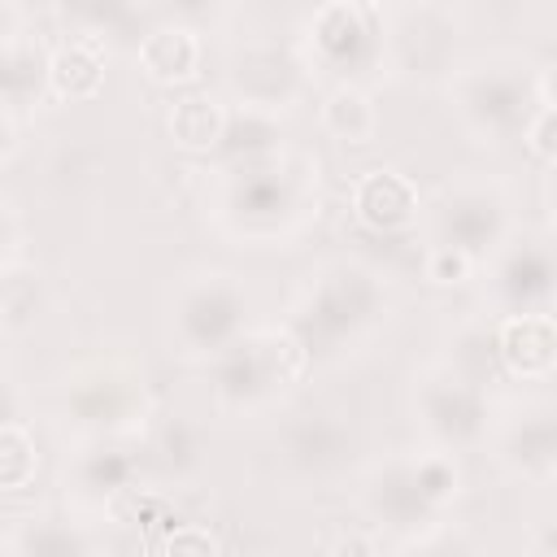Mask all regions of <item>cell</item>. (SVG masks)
<instances>
[{"label":"cell","mask_w":557,"mask_h":557,"mask_svg":"<svg viewBox=\"0 0 557 557\" xmlns=\"http://www.w3.org/2000/svg\"><path fill=\"white\" fill-rule=\"evenodd\" d=\"M322 161L300 144H274L209 170L200 209L235 248H296L322 213Z\"/></svg>","instance_id":"cell-1"},{"label":"cell","mask_w":557,"mask_h":557,"mask_svg":"<svg viewBox=\"0 0 557 557\" xmlns=\"http://www.w3.org/2000/svg\"><path fill=\"white\" fill-rule=\"evenodd\" d=\"M392 309L396 292L374 261L357 252H331L305 270L283 322L305 339L318 366H335L366 352L392 322Z\"/></svg>","instance_id":"cell-2"},{"label":"cell","mask_w":557,"mask_h":557,"mask_svg":"<svg viewBox=\"0 0 557 557\" xmlns=\"http://www.w3.org/2000/svg\"><path fill=\"white\" fill-rule=\"evenodd\" d=\"M461 487H466V470L457 453L440 444H422V448H400V453L366 461L357 470L352 496H357L366 527H374L379 535L387 531L400 544L444 522L453 505L461 500Z\"/></svg>","instance_id":"cell-3"},{"label":"cell","mask_w":557,"mask_h":557,"mask_svg":"<svg viewBox=\"0 0 557 557\" xmlns=\"http://www.w3.org/2000/svg\"><path fill=\"white\" fill-rule=\"evenodd\" d=\"M57 418L78 440H148L157 405L144 366L126 352H91L61 370Z\"/></svg>","instance_id":"cell-4"},{"label":"cell","mask_w":557,"mask_h":557,"mask_svg":"<svg viewBox=\"0 0 557 557\" xmlns=\"http://www.w3.org/2000/svg\"><path fill=\"white\" fill-rule=\"evenodd\" d=\"M313 352L287 322L252 326L218 361H209L213 409L226 418H261L278 409L313 374Z\"/></svg>","instance_id":"cell-5"},{"label":"cell","mask_w":557,"mask_h":557,"mask_svg":"<svg viewBox=\"0 0 557 557\" xmlns=\"http://www.w3.org/2000/svg\"><path fill=\"white\" fill-rule=\"evenodd\" d=\"M535 74H540V65L513 48L461 57L453 78L444 83V96H448L457 126L474 144H487V148L522 139V126L540 109Z\"/></svg>","instance_id":"cell-6"},{"label":"cell","mask_w":557,"mask_h":557,"mask_svg":"<svg viewBox=\"0 0 557 557\" xmlns=\"http://www.w3.org/2000/svg\"><path fill=\"white\" fill-rule=\"evenodd\" d=\"M244 331H252V292L235 270L196 265L165 292V344L187 366L218 361Z\"/></svg>","instance_id":"cell-7"},{"label":"cell","mask_w":557,"mask_h":557,"mask_svg":"<svg viewBox=\"0 0 557 557\" xmlns=\"http://www.w3.org/2000/svg\"><path fill=\"white\" fill-rule=\"evenodd\" d=\"M383 0H322L300 26V57L313 78L361 83L383 74Z\"/></svg>","instance_id":"cell-8"},{"label":"cell","mask_w":557,"mask_h":557,"mask_svg":"<svg viewBox=\"0 0 557 557\" xmlns=\"http://www.w3.org/2000/svg\"><path fill=\"white\" fill-rule=\"evenodd\" d=\"M409 413H413V426L422 431L426 444H440L453 453L483 448L492 440V426H496V405H492L487 387L479 379L461 374L457 366H448L444 357L413 370Z\"/></svg>","instance_id":"cell-9"},{"label":"cell","mask_w":557,"mask_h":557,"mask_svg":"<svg viewBox=\"0 0 557 557\" xmlns=\"http://www.w3.org/2000/svg\"><path fill=\"white\" fill-rule=\"evenodd\" d=\"M461 65V17L444 0H409L387 17L383 74L400 87H444Z\"/></svg>","instance_id":"cell-10"},{"label":"cell","mask_w":557,"mask_h":557,"mask_svg":"<svg viewBox=\"0 0 557 557\" xmlns=\"http://www.w3.org/2000/svg\"><path fill=\"white\" fill-rule=\"evenodd\" d=\"M426 226L431 244H453L487 261L518 231L513 191L496 174H461L435 191V200L426 205Z\"/></svg>","instance_id":"cell-11"},{"label":"cell","mask_w":557,"mask_h":557,"mask_svg":"<svg viewBox=\"0 0 557 557\" xmlns=\"http://www.w3.org/2000/svg\"><path fill=\"white\" fill-rule=\"evenodd\" d=\"M278 474L296 487H326L339 483L357 461V426L348 413L326 405L292 409L274 435Z\"/></svg>","instance_id":"cell-12"},{"label":"cell","mask_w":557,"mask_h":557,"mask_svg":"<svg viewBox=\"0 0 557 557\" xmlns=\"http://www.w3.org/2000/svg\"><path fill=\"white\" fill-rule=\"evenodd\" d=\"M483 305L500 313H531L557 305V231H513L483 261Z\"/></svg>","instance_id":"cell-13"},{"label":"cell","mask_w":557,"mask_h":557,"mask_svg":"<svg viewBox=\"0 0 557 557\" xmlns=\"http://www.w3.org/2000/svg\"><path fill=\"white\" fill-rule=\"evenodd\" d=\"M313 83L300 48H287L278 39H248L226 57L222 87L235 109H257V113H287L300 104L305 87Z\"/></svg>","instance_id":"cell-14"},{"label":"cell","mask_w":557,"mask_h":557,"mask_svg":"<svg viewBox=\"0 0 557 557\" xmlns=\"http://www.w3.org/2000/svg\"><path fill=\"white\" fill-rule=\"evenodd\" d=\"M139 440H78L65 457L61 487L78 509H113L126 492L139 487L144 457L135 453Z\"/></svg>","instance_id":"cell-15"},{"label":"cell","mask_w":557,"mask_h":557,"mask_svg":"<svg viewBox=\"0 0 557 557\" xmlns=\"http://www.w3.org/2000/svg\"><path fill=\"white\" fill-rule=\"evenodd\" d=\"M492 457L513 479L557 483V409L553 405H513L492 426Z\"/></svg>","instance_id":"cell-16"},{"label":"cell","mask_w":557,"mask_h":557,"mask_svg":"<svg viewBox=\"0 0 557 557\" xmlns=\"http://www.w3.org/2000/svg\"><path fill=\"white\" fill-rule=\"evenodd\" d=\"M52 48L39 30L17 26V4H4V35H0V109L4 113H35L52 100Z\"/></svg>","instance_id":"cell-17"},{"label":"cell","mask_w":557,"mask_h":557,"mask_svg":"<svg viewBox=\"0 0 557 557\" xmlns=\"http://www.w3.org/2000/svg\"><path fill=\"white\" fill-rule=\"evenodd\" d=\"M348 213L361 231L396 235V231H409L422 218V191L405 170L370 165L348 183Z\"/></svg>","instance_id":"cell-18"},{"label":"cell","mask_w":557,"mask_h":557,"mask_svg":"<svg viewBox=\"0 0 557 557\" xmlns=\"http://www.w3.org/2000/svg\"><path fill=\"white\" fill-rule=\"evenodd\" d=\"M496 352H500L505 379H518V383L557 379V318H553V309L500 313L496 318Z\"/></svg>","instance_id":"cell-19"},{"label":"cell","mask_w":557,"mask_h":557,"mask_svg":"<svg viewBox=\"0 0 557 557\" xmlns=\"http://www.w3.org/2000/svg\"><path fill=\"white\" fill-rule=\"evenodd\" d=\"M135 61H139V74L148 83H157V87H187L205 70V35H200V26L170 17V22H161V26L139 35Z\"/></svg>","instance_id":"cell-20"},{"label":"cell","mask_w":557,"mask_h":557,"mask_svg":"<svg viewBox=\"0 0 557 557\" xmlns=\"http://www.w3.org/2000/svg\"><path fill=\"white\" fill-rule=\"evenodd\" d=\"M104 540L74 518H57V513H35L22 522H9L0 553L4 557H91L100 553Z\"/></svg>","instance_id":"cell-21"},{"label":"cell","mask_w":557,"mask_h":557,"mask_svg":"<svg viewBox=\"0 0 557 557\" xmlns=\"http://www.w3.org/2000/svg\"><path fill=\"white\" fill-rule=\"evenodd\" d=\"M231 126V104L218 91H183L165 109V131L178 152L187 157H218Z\"/></svg>","instance_id":"cell-22"},{"label":"cell","mask_w":557,"mask_h":557,"mask_svg":"<svg viewBox=\"0 0 557 557\" xmlns=\"http://www.w3.org/2000/svg\"><path fill=\"white\" fill-rule=\"evenodd\" d=\"M104 70H109V44L91 35H65L52 48V100L78 104L96 100L104 91Z\"/></svg>","instance_id":"cell-23"},{"label":"cell","mask_w":557,"mask_h":557,"mask_svg":"<svg viewBox=\"0 0 557 557\" xmlns=\"http://www.w3.org/2000/svg\"><path fill=\"white\" fill-rule=\"evenodd\" d=\"M318 126L331 139L348 144V148L374 144V135H379V104H374V96L361 83H331V91L318 104Z\"/></svg>","instance_id":"cell-24"},{"label":"cell","mask_w":557,"mask_h":557,"mask_svg":"<svg viewBox=\"0 0 557 557\" xmlns=\"http://www.w3.org/2000/svg\"><path fill=\"white\" fill-rule=\"evenodd\" d=\"M148 0H52V17L65 35H91V39H122L139 26V13Z\"/></svg>","instance_id":"cell-25"},{"label":"cell","mask_w":557,"mask_h":557,"mask_svg":"<svg viewBox=\"0 0 557 557\" xmlns=\"http://www.w3.org/2000/svg\"><path fill=\"white\" fill-rule=\"evenodd\" d=\"M148 440H152V461L170 483H187L205 470V431L187 413L161 418L148 431Z\"/></svg>","instance_id":"cell-26"},{"label":"cell","mask_w":557,"mask_h":557,"mask_svg":"<svg viewBox=\"0 0 557 557\" xmlns=\"http://www.w3.org/2000/svg\"><path fill=\"white\" fill-rule=\"evenodd\" d=\"M44 313V274L17 257V261H0V326L4 335H22L35 326V318Z\"/></svg>","instance_id":"cell-27"},{"label":"cell","mask_w":557,"mask_h":557,"mask_svg":"<svg viewBox=\"0 0 557 557\" xmlns=\"http://www.w3.org/2000/svg\"><path fill=\"white\" fill-rule=\"evenodd\" d=\"M444 361L457 366L461 374L479 379L483 387H487L496 374H505V370H500V352H496V318H492V322H483V318H466V322L453 331V339H448V357H444Z\"/></svg>","instance_id":"cell-28"},{"label":"cell","mask_w":557,"mask_h":557,"mask_svg":"<svg viewBox=\"0 0 557 557\" xmlns=\"http://www.w3.org/2000/svg\"><path fill=\"white\" fill-rule=\"evenodd\" d=\"M35 474H39L35 431L22 418H4V426H0V492L17 496L35 483Z\"/></svg>","instance_id":"cell-29"},{"label":"cell","mask_w":557,"mask_h":557,"mask_svg":"<svg viewBox=\"0 0 557 557\" xmlns=\"http://www.w3.org/2000/svg\"><path fill=\"white\" fill-rule=\"evenodd\" d=\"M479 265H483L479 257H470V252H461L453 244H431L426 257H422V274L435 287H461V283H470L479 274Z\"/></svg>","instance_id":"cell-30"},{"label":"cell","mask_w":557,"mask_h":557,"mask_svg":"<svg viewBox=\"0 0 557 557\" xmlns=\"http://www.w3.org/2000/svg\"><path fill=\"white\" fill-rule=\"evenodd\" d=\"M522 144H527L531 157H540L544 165L557 170V109L540 104V109L531 113V122L522 126Z\"/></svg>","instance_id":"cell-31"},{"label":"cell","mask_w":557,"mask_h":557,"mask_svg":"<svg viewBox=\"0 0 557 557\" xmlns=\"http://www.w3.org/2000/svg\"><path fill=\"white\" fill-rule=\"evenodd\" d=\"M161 544H165L170 553H218V548H222L218 535H213L209 527H196V522H178Z\"/></svg>","instance_id":"cell-32"},{"label":"cell","mask_w":557,"mask_h":557,"mask_svg":"<svg viewBox=\"0 0 557 557\" xmlns=\"http://www.w3.org/2000/svg\"><path fill=\"white\" fill-rule=\"evenodd\" d=\"M157 4H161L174 22H191V26H200V22L218 17L226 0H157Z\"/></svg>","instance_id":"cell-33"},{"label":"cell","mask_w":557,"mask_h":557,"mask_svg":"<svg viewBox=\"0 0 557 557\" xmlns=\"http://www.w3.org/2000/svg\"><path fill=\"white\" fill-rule=\"evenodd\" d=\"M531 553H544V557H557V509L544 513L535 527H531V540H527Z\"/></svg>","instance_id":"cell-34"},{"label":"cell","mask_w":557,"mask_h":557,"mask_svg":"<svg viewBox=\"0 0 557 557\" xmlns=\"http://www.w3.org/2000/svg\"><path fill=\"white\" fill-rule=\"evenodd\" d=\"M535 91H540V104L557 109V61L540 65V74H535Z\"/></svg>","instance_id":"cell-35"},{"label":"cell","mask_w":557,"mask_h":557,"mask_svg":"<svg viewBox=\"0 0 557 557\" xmlns=\"http://www.w3.org/2000/svg\"><path fill=\"white\" fill-rule=\"evenodd\" d=\"M544 218H548V231H557V170L544 183Z\"/></svg>","instance_id":"cell-36"},{"label":"cell","mask_w":557,"mask_h":557,"mask_svg":"<svg viewBox=\"0 0 557 557\" xmlns=\"http://www.w3.org/2000/svg\"><path fill=\"white\" fill-rule=\"evenodd\" d=\"M4 4H22V0H4Z\"/></svg>","instance_id":"cell-37"},{"label":"cell","mask_w":557,"mask_h":557,"mask_svg":"<svg viewBox=\"0 0 557 557\" xmlns=\"http://www.w3.org/2000/svg\"><path fill=\"white\" fill-rule=\"evenodd\" d=\"M553 318H557V305H553Z\"/></svg>","instance_id":"cell-38"}]
</instances>
